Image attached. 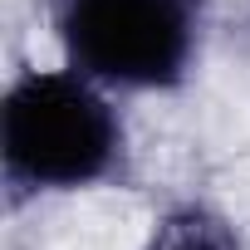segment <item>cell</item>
Returning <instances> with one entry per match:
<instances>
[{"instance_id": "obj_1", "label": "cell", "mask_w": 250, "mask_h": 250, "mask_svg": "<svg viewBox=\"0 0 250 250\" xmlns=\"http://www.w3.org/2000/svg\"><path fill=\"white\" fill-rule=\"evenodd\" d=\"M0 147L25 187H83L118 162L123 128L88 74H30L5 98Z\"/></svg>"}, {"instance_id": "obj_2", "label": "cell", "mask_w": 250, "mask_h": 250, "mask_svg": "<svg viewBox=\"0 0 250 250\" xmlns=\"http://www.w3.org/2000/svg\"><path fill=\"white\" fill-rule=\"evenodd\" d=\"M59 40L79 74L103 83H172L196 40V0H64Z\"/></svg>"}, {"instance_id": "obj_3", "label": "cell", "mask_w": 250, "mask_h": 250, "mask_svg": "<svg viewBox=\"0 0 250 250\" xmlns=\"http://www.w3.org/2000/svg\"><path fill=\"white\" fill-rule=\"evenodd\" d=\"M147 250H240V240L221 216H211L201 206H182V211L162 216Z\"/></svg>"}]
</instances>
